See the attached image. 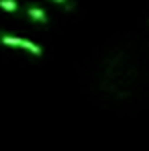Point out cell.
<instances>
[{
    "label": "cell",
    "instance_id": "6da1fadb",
    "mask_svg": "<svg viewBox=\"0 0 149 151\" xmlns=\"http://www.w3.org/2000/svg\"><path fill=\"white\" fill-rule=\"evenodd\" d=\"M0 45H6V47H21V49L29 51V53H33V55H37V57H41V55H43L41 45H37V43L29 41V39H25V37H19V35L0 33Z\"/></svg>",
    "mask_w": 149,
    "mask_h": 151
},
{
    "label": "cell",
    "instance_id": "7a4b0ae2",
    "mask_svg": "<svg viewBox=\"0 0 149 151\" xmlns=\"http://www.w3.org/2000/svg\"><path fill=\"white\" fill-rule=\"evenodd\" d=\"M27 17H29V21H33V23H37V25H47V23H49L47 10L41 8V6H29V8H27Z\"/></svg>",
    "mask_w": 149,
    "mask_h": 151
},
{
    "label": "cell",
    "instance_id": "3957f363",
    "mask_svg": "<svg viewBox=\"0 0 149 151\" xmlns=\"http://www.w3.org/2000/svg\"><path fill=\"white\" fill-rule=\"evenodd\" d=\"M19 2L17 0H0V10L4 12H19Z\"/></svg>",
    "mask_w": 149,
    "mask_h": 151
},
{
    "label": "cell",
    "instance_id": "277c9868",
    "mask_svg": "<svg viewBox=\"0 0 149 151\" xmlns=\"http://www.w3.org/2000/svg\"><path fill=\"white\" fill-rule=\"evenodd\" d=\"M53 2H55V4H59V6H66V4H68L70 8L74 6V4H72V0H53Z\"/></svg>",
    "mask_w": 149,
    "mask_h": 151
}]
</instances>
